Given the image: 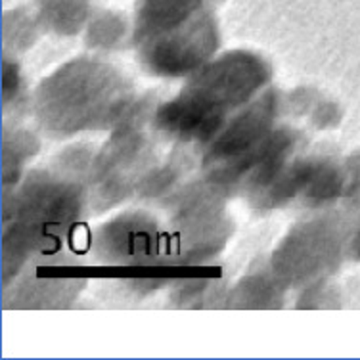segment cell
I'll return each mask as SVG.
<instances>
[{
	"label": "cell",
	"mask_w": 360,
	"mask_h": 360,
	"mask_svg": "<svg viewBox=\"0 0 360 360\" xmlns=\"http://www.w3.org/2000/svg\"><path fill=\"white\" fill-rule=\"evenodd\" d=\"M125 102L123 86L113 81L110 70L96 65L62 70L52 83L42 84L39 100L41 110H46L42 119H52L60 129L70 131L90 127L102 115L111 117L115 110H123Z\"/></svg>",
	"instance_id": "cell-1"
}]
</instances>
